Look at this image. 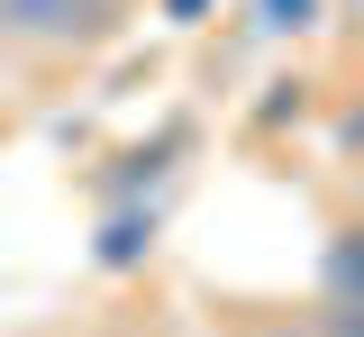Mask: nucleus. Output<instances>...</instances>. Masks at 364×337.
I'll return each mask as SVG.
<instances>
[{"instance_id":"7ed1b4c3","label":"nucleus","mask_w":364,"mask_h":337,"mask_svg":"<svg viewBox=\"0 0 364 337\" xmlns=\"http://www.w3.org/2000/svg\"><path fill=\"white\" fill-rule=\"evenodd\" d=\"M219 337H337V328L318 319V301H310V310H282V301H228V310H219Z\"/></svg>"},{"instance_id":"423d86ee","label":"nucleus","mask_w":364,"mask_h":337,"mask_svg":"<svg viewBox=\"0 0 364 337\" xmlns=\"http://www.w3.org/2000/svg\"><path fill=\"white\" fill-rule=\"evenodd\" d=\"M318 0H264V28H310Z\"/></svg>"},{"instance_id":"f03ea898","label":"nucleus","mask_w":364,"mask_h":337,"mask_svg":"<svg viewBox=\"0 0 364 337\" xmlns=\"http://www.w3.org/2000/svg\"><path fill=\"white\" fill-rule=\"evenodd\" d=\"M318 319L337 337H364V210L355 219H337L328 228V246H318Z\"/></svg>"},{"instance_id":"39448f33","label":"nucleus","mask_w":364,"mask_h":337,"mask_svg":"<svg viewBox=\"0 0 364 337\" xmlns=\"http://www.w3.org/2000/svg\"><path fill=\"white\" fill-rule=\"evenodd\" d=\"M328 137H337V155H364V100H346V109L328 119Z\"/></svg>"},{"instance_id":"20e7f679","label":"nucleus","mask_w":364,"mask_h":337,"mask_svg":"<svg viewBox=\"0 0 364 337\" xmlns=\"http://www.w3.org/2000/svg\"><path fill=\"white\" fill-rule=\"evenodd\" d=\"M109 274H128L155 255V200H119V210H100V246H91Z\"/></svg>"},{"instance_id":"f257e3e1","label":"nucleus","mask_w":364,"mask_h":337,"mask_svg":"<svg viewBox=\"0 0 364 337\" xmlns=\"http://www.w3.org/2000/svg\"><path fill=\"white\" fill-rule=\"evenodd\" d=\"M136 28V0H0V55L18 64H82Z\"/></svg>"}]
</instances>
